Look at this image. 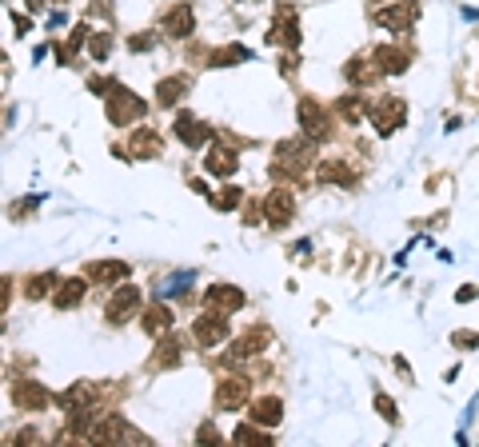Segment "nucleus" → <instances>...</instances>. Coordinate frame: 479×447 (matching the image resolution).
Here are the masks:
<instances>
[{"label": "nucleus", "mask_w": 479, "mask_h": 447, "mask_svg": "<svg viewBox=\"0 0 479 447\" xmlns=\"http://www.w3.org/2000/svg\"><path fill=\"white\" fill-rule=\"evenodd\" d=\"M415 16H419V8H415V4H403V8H387V12H380L376 20H380V24H387L392 32H399V28H407Z\"/></svg>", "instance_id": "obj_1"}, {"label": "nucleus", "mask_w": 479, "mask_h": 447, "mask_svg": "<svg viewBox=\"0 0 479 447\" xmlns=\"http://www.w3.org/2000/svg\"><path fill=\"white\" fill-rule=\"evenodd\" d=\"M136 300H140V292H136V287H120V292H116V300L108 303V319H128L124 312H132Z\"/></svg>", "instance_id": "obj_2"}, {"label": "nucleus", "mask_w": 479, "mask_h": 447, "mask_svg": "<svg viewBox=\"0 0 479 447\" xmlns=\"http://www.w3.org/2000/svg\"><path fill=\"white\" fill-rule=\"evenodd\" d=\"M224 332H228V328H224V316H212V319H200V323H196V339H200V344H220Z\"/></svg>", "instance_id": "obj_3"}, {"label": "nucleus", "mask_w": 479, "mask_h": 447, "mask_svg": "<svg viewBox=\"0 0 479 447\" xmlns=\"http://www.w3.org/2000/svg\"><path fill=\"white\" fill-rule=\"evenodd\" d=\"M212 307H239L244 303V292H236V287H208V296H204Z\"/></svg>", "instance_id": "obj_4"}, {"label": "nucleus", "mask_w": 479, "mask_h": 447, "mask_svg": "<svg viewBox=\"0 0 479 447\" xmlns=\"http://www.w3.org/2000/svg\"><path fill=\"white\" fill-rule=\"evenodd\" d=\"M268 216L276 224L292 220V196H287V192H271V196H268Z\"/></svg>", "instance_id": "obj_5"}, {"label": "nucleus", "mask_w": 479, "mask_h": 447, "mask_svg": "<svg viewBox=\"0 0 479 447\" xmlns=\"http://www.w3.org/2000/svg\"><path fill=\"white\" fill-rule=\"evenodd\" d=\"M244 396H248V380H228L220 387V407H236V403H244Z\"/></svg>", "instance_id": "obj_6"}, {"label": "nucleus", "mask_w": 479, "mask_h": 447, "mask_svg": "<svg viewBox=\"0 0 479 447\" xmlns=\"http://www.w3.org/2000/svg\"><path fill=\"white\" fill-rule=\"evenodd\" d=\"M164 24H168V36H188V32H192V8H188V4H180L176 12H168Z\"/></svg>", "instance_id": "obj_7"}, {"label": "nucleus", "mask_w": 479, "mask_h": 447, "mask_svg": "<svg viewBox=\"0 0 479 447\" xmlns=\"http://www.w3.org/2000/svg\"><path fill=\"white\" fill-rule=\"evenodd\" d=\"M252 419L255 423H260V428H276V423H280V399H260V403H255V412H252Z\"/></svg>", "instance_id": "obj_8"}, {"label": "nucleus", "mask_w": 479, "mask_h": 447, "mask_svg": "<svg viewBox=\"0 0 479 447\" xmlns=\"http://www.w3.org/2000/svg\"><path fill=\"white\" fill-rule=\"evenodd\" d=\"M380 60H383V72H403L407 68V56L396 52V48H380Z\"/></svg>", "instance_id": "obj_9"}, {"label": "nucleus", "mask_w": 479, "mask_h": 447, "mask_svg": "<svg viewBox=\"0 0 479 447\" xmlns=\"http://www.w3.org/2000/svg\"><path fill=\"white\" fill-rule=\"evenodd\" d=\"M80 296H84V284H80V280H68V287H64L60 296H56V307H72Z\"/></svg>", "instance_id": "obj_10"}, {"label": "nucleus", "mask_w": 479, "mask_h": 447, "mask_svg": "<svg viewBox=\"0 0 479 447\" xmlns=\"http://www.w3.org/2000/svg\"><path fill=\"white\" fill-rule=\"evenodd\" d=\"M176 128H180V136H184V140H188V144H200V140H204V136H208L204 128H196V120H192V116H184V120H180V124H176Z\"/></svg>", "instance_id": "obj_11"}, {"label": "nucleus", "mask_w": 479, "mask_h": 447, "mask_svg": "<svg viewBox=\"0 0 479 447\" xmlns=\"http://www.w3.org/2000/svg\"><path fill=\"white\" fill-rule=\"evenodd\" d=\"M92 276H96V280H124L128 268H124V264H96Z\"/></svg>", "instance_id": "obj_12"}, {"label": "nucleus", "mask_w": 479, "mask_h": 447, "mask_svg": "<svg viewBox=\"0 0 479 447\" xmlns=\"http://www.w3.org/2000/svg\"><path fill=\"white\" fill-rule=\"evenodd\" d=\"M208 168H212V172H220V176H228L232 168H236V160H232V152H212Z\"/></svg>", "instance_id": "obj_13"}, {"label": "nucleus", "mask_w": 479, "mask_h": 447, "mask_svg": "<svg viewBox=\"0 0 479 447\" xmlns=\"http://www.w3.org/2000/svg\"><path fill=\"white\" fill-rule=\"evenodd\" d=\"M180 92H184V80H164V84H160V104L180 100Z\"/></svg>", "instance_id": "obj_14"}, {"label": "nucleus", "mask_w": 479, "mask_h": 447, "mask_svg": "<svg viewBox=\"0 0 479 447\" xmlns=\"http://www.w3.org/2000/svg\"><path fill=\"white\" fill-rule=\"evenodd\" d=\"M168 323H172V319H168V312H164V307H156V312H148V319H144V328H148V332H164Z\"/></svg>", "instance_id": "obj_15"}, {"label": "nucleus", "mask_w": 479, "mask_h": 447, "mask_svg": "<svg viewBox=\"0 0 479 447\" xmlns=\"http://www.w3.org/2000/svg\"><path fill=\"white\" fill-rule=\"evenodd\" d=\"M455 344H460V348L463 344H479V335L476 332H455Z\"/></svg>", "instance_id": "obj_16"}, {"label": "nucleus", "mask_w": 479, "mask_h": 447, "mask_svg": "<svg viewBox=\"0 0 479 447\" xmlns=\"http://www.w3.org/2000/svg\"><path fill=\"white\" fill-rule=\"evenodd\" d=\"M380 412L387 415V419H396V412H392V399H383V396H380Z\"/></svg>", "instance_id": "obj_17"}]
</instances>
